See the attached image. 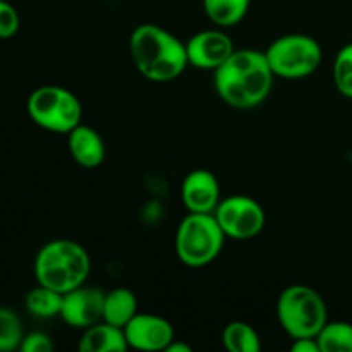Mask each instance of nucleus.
<instances>
[{
	"instance_id": "1",
	"label": "nucleus",
	"mask_w": 352,
	"mask_h": 352,
	"mask_svg": "<svg viewBox=\"0 0 352 352\" xmlns=\"http://www.w3.org/2000/svg\"><path fill=\"white\" fill-rule=\"evenodd\" d=\"M275 74L265 52L253 48L234 50L232 55L213 71L217 95L237 110H250L268 98Z\"/></svg>"
},
{
	"instance_id": "2",
	"label": "nucleus",
	"mask_w": 352,
	"mask_h": 352,
	"mask_svg": "<svg viewBox=\"0 0 352 352\" xmlns=\"http://www.w3.org/2000/svg\"><path fill=\"white\" fill-rule=\"evenodd\" d=\"M129 54L134 67L153 82H170L189 65L186 43L158 24L144 23L129 36Z\"/></svg>"
},
{
	"instance_id": "3",
	"label": "nucleus",
	"mask_w": 352,
	"mask_h": 352,
	"mask_svg": "<svg viewBox=\"0 0 352 352\" xmlns=\"http://www.w3.org/2000/svg\"><path fill=\"white\" fill-rule=\"evenodd\" d=\"M33 270L38 284L65 294L88 280L91 260L76 241L54 239L38 251Z\"/></svg>"
},
{
	"instance_id": "4",
	"label": "nucleus",
	"mask_w": 352,
	"mask_h": 352,
	"mask_svg": "<svg viewBox=\"0 0 352 352\" xmlns=\"http://www.w3.org/2000/svg\"><path fill=\"white\" fill-rule=\"evenodd\" d=\"M277 318L282 330L294 340L318 336L329 322V311L318 291L309 285L294 284L278 296Z\"/></svg>"
},
{
	"instance_id": "5",
	"label": "nucleus",
	"mask_w": 352,
	"mask_h": 352,
	"mask_svg": "<svg viewBox=\"0 0 352 352\" xmlns=\"http://www.w3.org/2000/svg\"><path fill=\"white\" fill-rule=\"evenodd\" d=\"M226 239L213 213H189L175 232V253L188 267H205L220 256Z\"/></svg>"
},
{
	"instance_id": "6",
	"label": "nucleus",
	"mask_w": 352,
	"mask_h": 352,
	"mask_svg": "<svg viewBox=\"0 0 352 352\" xmlns=\"http://www.w3.org/2000/svg\"><path fill=\"white\" fill-rule=\"evenodd\" d=\"M28 116L41 129L69 134L82 120V105L78 96L64 86H40L30 95Z\"/></svg>"
},
{
	"instance_id": "7",
	"label": "nucleus",
	"mask_w": 352,
	"mask_h": 352,
	"mask_svg": "<svg viewBox=\"0 0 352 352\" xmlns=\"http://www.w3.org/2000/svg\"><path fill=\"white\" fill-rule=\"evenodd\" d=\"M275 78L302 79L318 71L323 52L318 41L309 34L291 33L277 38L265 50Z\"/></svg>"
},
{
	"instance_id": "8",
	"label": "nucleus",
	"mask_w": 352,
	"mask_h": 352,
	"mask_svg": "<svg viewBox=\"0 0 352 352\" xmlns=\"http://www.w3.org/2000/svg\"><path fill=\"white\" fill-rule=\"evenodd\" d=\"M213 215L219 220L223 234L230 239H253L263 230L267 215L256 199L244 195L220 199Z\"/></svg>"
},
{
	"instance_id": "9",
	"label": "nucleus",
	"mask_w": 352,
	"mask_h": 352,
	"mask_svg": "<svg viewBox=\"0 0 352 352\" xmlns=\"http://www.w3.org/2000/svg\"><path fill=\"white\" fill-rule=\"evenodd\" d=\"M129 349L144 352L165 351L175 339L174 327L164 316L151 313H136L133 320L124 327Z\"/></svg>"
},
{
	"instance_id": "10",
	"label": "nucleus",
	"mask_w": 352,
	"mask_h": 352,
	"mask_svg": "<svg viewBox=\"0 0 352 352\" xmlns=\"http://www.w3.org/2000/svg\"><path fill=\"white\" fill-rule=\"evenodd\" d=\"M103 302L105 292L102 289L82 284L64 294L60 318L72 329L85 330L103 322Z\"/></svg>"
},
{
	"instance_id": "11",
	"label": "nucleus",
	"mask_w": 352,
	"mask_h": 352,
	"mask_svg": "<svg viewBox=\"0 0 352 352\" xmlns=\"http://www.w3.org/2000/svg\"><path fill=\"white\" fill-rule=\"evenodd\" d=\"M236 50L230 36L223 33L222 28L219 30H205L192 34L186 41V52H188L189 65L203 71H215Z\"/></svg>"
},
{
	"instance_id": "12",
	"label": "nucleus",
	"mask_w": 352,
	"mask_h": 352,
	"mask_svg": "<svg viewBox=\"0 0 352 352\" xmlns=\"http://www.w3.org/2000/svg\"><path fill=\"white\" fill-rule=\"evenodd\" d=\"M181 198L189 213H215L222 195L215 174L206 168H196L184 177Z\"/></svg>"
},
{
	"instance_id": "13",
	"label": "nucleus",
	"mask_w": 352,
	"mask_h": 352,
	"mask_svg": "<svg viewBox=\"0 0 352 352\" xmlns=\"http://www.w3.org/2000/svg\"><path fill=\"white\" fill-rule=\"evenodd\" d=\"M67 146L72 160L85 168H95L105 160V141L98 131L82 122L67 134Z\"/></svg>"
},
{
	"instance_id": "14",
	"label": "nucleus",
	"mask_w": 352,
	"mask_h": 352,
	"mask_svg": "<svg viewBox=\"0 0 352 352\" xmlns=\"http://www.w3.org/2000/svg\"><path fill=\"white\" fill-rule=\"evenodd\" d=\"M129 349L126 333L120 327L107 322H98L85 329L79 351L82 352H126Z\"/></svg>"
},
{
	"instance_id": "15",
	"label": "nucleus",
	"mask_w": 352,
	"mask_h": 352,
	"mask_svg": "<svg viewBox=\"0 0 352 352\" xmlns=\"http://www.w3.org/2000/svg\"><path fill=\"white\" fill-rule=\"evenodd\" d=\"M138 313V298L131 289L116 287L110 292H105V302H103V322L112 325L124 327L136 316Z\"/></svg>"
},
{
	"instance_id": "16",
	"label": "nucleus",
	"mask_w": 352,
	"mask_h": 352,
	"mask_svg": "<svg viewBox=\"0 0 352 352\" xmlns=\"http://www.w3.org/2000/svg\"><path fill=\"white\" fill-rule=\"evenodd\" d=\"M251 0H203L206 17L217 28H232L246 17Z\"/></svg>"
},
{
	"instance_id": "17",
	"label": "nucleus",
	"mask_w": 352,
	"mask_h": 352,
	"mask_svg": "<svg viewBox=\"0 0 352 352\" xmlns=\"http://www.w3.org/2000/svg\"><path fill=\"white\" fill-rule=\"evenodd\" d=\"M62 301H64L62 292L38 284V287L28 292L24 305H26L30 315L36 316V318H54V316H60Z\"/></svg>"
},
{
	"instance_id": "18",
	"label": "nucleus",
	"mask_w": 352,
	"mask_h": 352,
	"mask_svg": "<svg viewBox=\"0 0 352 352\" xmlns=\"http://www.w3.org/2000/svg\"><path fill=\"white\" fill-rule=\"evenodd\" d=\"M222 342L229 352H260L261 339L246 322H230L223 329Z\"/></svg>"
},
{
	"instance_id": "19",
	"label": "nucleus",
	"mask_w": 352,
	"mask_h": 352,
	"mask_svg": "<svg viewBox=\"0 0 352 352\" xmlns=\"http://www.w3.org/2000/svg\"><path fill=\"white\" fill-rule=\"evenodd\" d=\"M316 340L320 352H352V323L327 322Z\"/></svg>"
},
{
	"instance_id": "20",
	"label": "nucleus",
	"mask_w": 352,
	"mask_h": 352,
	"mask_svg": "<svg viewBox=\"0 0 352 352\" xmlns=\"http://www.w3.org/2000/svg\"><path fill=\"white\" fill-rule=\"evenodd\" d=\"M23 339V323L17 313L6 306H0V352L19 349Z\"/></svg>"
},
{
	"instance_id": "21",
	"label": "nucleus",
	"mask_w": 352,
	"mask_h": 352,
	"mask_svg": "<svg viewBox=\"0 0 352 352\" xmlns=\"http://www.w3.org/2000/svg\"><path fill=\"white\" fill-rule=\"evenodd\" d=\"M333 82L337 91L346 98H352V43L339 50L333 60Z\"/></svg>"
},
{
	"instance_id": "22",
	"label": "nucleus",
	"mask_w": 352,
	"mask_h": 352,
	"mask_svg": "<svg viewBox=\"0 0 352 352\" xmlns=\"http://www.w3.org/2000/svg\"><path fill=\"white\" fill-rule=\"evenodd\" d=\"M21 19L12 3L0 0V40H9L19 31Z\"/></svg>"
},
{
	"instance_id": "23",
	"label": "nucleus",
	"mask_w": 352,
	"mask_h": 352,
	"mask_svg": "<svg viewBox=\"0 0 352 352\" xmlns=\"http://www.w3.org/2000/svg\"><path fill=\"white\" fill-rule=\"evenodd\" d=\"M21 352H50L54 351V342L43 332H31L24 336L19 346Z\"/></svg>"
},
{
	"instance_id": "24",
	"label": "nucleus",
	"mask_w": 352,
	"mask_h": 352,
	"mask_svg": "<svg viewBox=\"0 0 352 352\" xmlns=\"http://www.w3.org/2000/svg\"><path fill=\"white\" fill-rule=\"evenodd\" d=\"M291 349L292 352H320V346L316 337H302V339H294Z\"/></svg>"
},
{
	"instance_id": "25",
	"label": "nucleus",
	"mask_w": 352,
	"mask_h": 352,
	"mask_svg": "<svg viewBox=\"0 0 352 352\" xmlns=\"http://www.w3.org/2000/svg\"><path fill=\"white\" fill-rule=\"evenodd\" d=\"M165 352H192V349H191V346H188V344L174 339L170 344H168V347L165 349Z\"/></svg>"
}]
</instances>
